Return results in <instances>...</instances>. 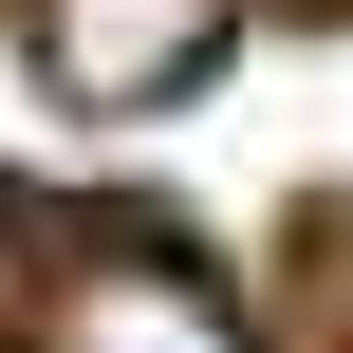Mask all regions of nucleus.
Segmentation results:
<instances>
[{
    "mask_svg": "<svg viewBox=\"0 0 353 353\" xmlns=\"http://www.w3.org/2000/svg\"><path fill=\"white\" fill-rule=\"evenodd\" d=\"M242 0H37V74L74 112H168L205 56H223Z\"/></svg>",
    "mask_w": 353,
    "mask_h": 353,
    "instance_id": "obj_1",
    "label": "nucleus"
},
{
    "mask_svg": "<svg viewBox=\"0 0 353 353\" xmlns=\"http://www.w3.org/2000/svg\"><path fill=\"white\" fill-rule=\"evenodd\" d=\"M37 353H261L168 242H93V261H56V298H37Z\"/></svg>",
    "mask_w": 353,
    "mask_h": 353,
    "instance_id": "obj_2",
    "label": "nucleus"
}]
</instances>
